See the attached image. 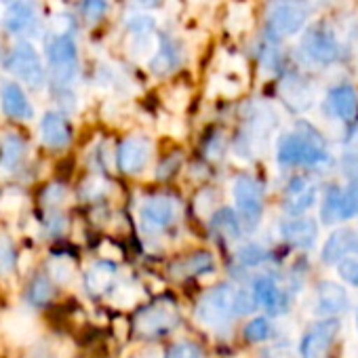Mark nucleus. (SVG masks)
<instances>
[{
	"label": "nucleus",
	"instance_id": "1",
	"mask_svg": "<svg viewBox=\"0 0 358 358\" xmlns=\"http://www.w3.org/2000/svg\"><path fill=\"white\" fill-rule=\"evenodd\" d=\"M47 57L53 83L59 87H70L78 76V47L72 34H55L47 47Z\"/></svg>",
	"mask_w": 358,
	"mask_h": 358
},
{
	"label": "nucleus",
	"instance_id": "2",
	"mask_svg": "<svg viewBox=\"0 0 358 358\" xmlns=\"http://www.w3.org/2000/svg\"><path fill=\"white\" fill-rule=\"evenodd\" d=\"M234 287L220 285L203 295L196 306V320L203 327H222L234 316Z\"/></svg>",
	"mask_w": 358,
	"mask_h": 358
},
{
	"label": "nucleus",
	"instance_id": "3",
	"mask_svg": "<svg viewBox=\"0 0 358 358\" xmlns=\"http://www.w3.org/2000/svg\"><path fill=\"white\" fill-rule=\"evenodd\" d=\"M9 70L32 89H43L47 85V70L43 66V59L38 57L34 45L28 41H20L13 47L9 55Z\"/></svg>",
	"mask_w": 358,
	"mask_h": 358
},
{
	"label": "nucleus",
	"instance_id": "4",
	"mask_svg": "<svg viewBox=\"0 0 358 358\" xmlns=\"http://www.w3.org/2000/svg\"><path fill=\"white\" fill-rule=\"evenodd\" d=\"M234 203L238 209V215L245 224L247 230L257 228L264 211V196H262V186L249 175H241L234 179Z\"/></svg>",
	"mask_w": 358,
	"mask_h": 358
},
{
	"label": "nucleus",
	"instance_id": "5",
	"mask_svg": "<svg viewBox=\"0 0 358 358\" xmlns=\"http://www.w3.org/2000/svg\"><path fill=\"white\" fill-rule=\"evenodd\" d=\"M179 322V312L171 301H156L143 308L135 318V331L143 337L169 333Z\"/></svg>",
	"mask_w": 358,
	"mask_h": 358
},
{
	"label": "nucleus",
	"instance_id": "6",
	"mask_svg": "<svg viewBox=\"0 0 358 358\" xmlns=\"http://www.w3.org/2000/svg\"><path fill=\"white\" fill-rule=\"evenodd\" d=\"M179 213V205L171 196H150L139 207V224L148 234L166 230Z\"/></svg>",
	"mask_w": 358,
	"mask_h": 358
},
{
	"label": "nucleus",
	"instance_id": "7",
	"mask_svg": "<svg viewBox=\"0 0 358 358\" xmlns=\"http://www.w3.org/2000/svg\"><path fill=\"white\" fill-rule=\"evenodd\" d=\"M324 158L322 143L303 135H287L278 145V160L282 164H316Z\"/></svg>",
	"mask_w": 358,
	"mask_h": 358
},
{
	"label": "nucleus",
	"instance_id": "8",
	"mask_svg": "<svg viewBox=\"0 0 358 358\" xmlns=\"http://www.w3.org/2000/svg\"><path fill=\"white\" fill-rule=\"evenodd\" d=\"M337 331H339V322L335 318H327L310 327V331L301 337L299 343L301 358H329Z\"/></svg>",
	"mask_w": 358,
	"mask_h": 358
},
{
	"label": "nucleus",
	"instance_id": "9",
	"mask_svg": "<svg viewBox=\"0 0 358 358\" xmlns=\"http://www.w3.org/2000/svg\"><path fill=\"white\" fill-rule=\"evenodd\" d=\"M152 154V141L143 135L127 137L116 152V164L127 175H137L145 169Z\"/></svg>",
	"mask_w": 358,
	"mask_h": 358
},
{
	"label": "nucleus",
	"instance_id": "10",
	"mask_svg": "<svg viewBox=\"0 0 358 358\" xmlns=\"http://www.w3.org/2000/svg\"><path fill=\"white\" fill-rule=\"evenodd\" d=\"M308 17V9L301 3H285L278 5L270 15V30L278 36H291L301 30Z\"/></svg>",
	"mask_w": 358,
	"mask_h": 358
},
{
	"label": "nucleus",
	"instance_id": "11",
	"mask_svg": "<svg viewBox=\"0 0 358 358\" xmlns=\"http://www.w3.org/2000/svg\"><path fill=\"white\" fill-rule=\"evenodd\" d=\"M0 108L11 118L17 120H30L32 118V103L26 95V91L17 83H7L0 89Z\"/></svg>",
	"mask_w": 358,
	"mask_h": 358
},
{
	"label": "nucleus",
	"instance_id": "12",
	"mask_svg": "<svg viewBox=\"0 0 358 358\" xmlns=\"http://www.w3.org/2000/svg\"><path fill=\"white\" fill-rule=\"evenodd\" d=\"M303 51L310 59L320 64H331L339 57V47L331 34L322 30H312L303 36Z\"/></svg>",
	"mask_w": 358,
	"mask_h": 358
},
{
	"label": "nucleus",
	"instance_id": "13",
	"mask_svg": "<svg viewBox=\"0 0 358 358\" xmlns=\"http://www.w3.org/2000/svg\"><path fill=\"white\" fill-rule=\"evenodd\" d=\"M41 137L49 148L62 150L70 143L72 131L68 127V120L59 112H47L41 120Z\"/></svg>",
	"mask_w": 358,
	"mask_h": 358
},
{
	"label": "nucleus",
	"instance_id": "14",
	"mask_svg": "<svg viewBox=\"0 0 358 358\" xmlns=\"http://www.w3.org/2000/svg\"><path fill=\"white\" fill-rule=\"evenodd\" d=\"M253 297L272 316H278V314H282L287 310V299H285L282 291L268 276H262V278L255 280V285H253Z\"/></svg>",
	"mask_w": 358,
	"mask_h": 358
},
{
	"label": "nucleus",
	"instance_id": "15",
	"mask_svg": "<svg viewBox=\"0 0 358 358\" xmlns=\"http://www.w3.org/2000/svg\"><path fill=\"white\" fill-rule=\"evenodd\" d=\"M348 253H358V234L352 230H337L322 249V262L335 264Z\"/></svg>",
	"mask_w": 358,
	"mask_h": 358
},
{
	"label": "nucleus",
	"instance_id": "16",
	"mask_svg": "<svg viewBox=\"0 0 358 358\" xmlns=\"http://www.w3.org/2000/svg\"><path fill=\"white\" fill-rule=\"evenodd\" d=\"M34 20H36L34 0H13L7 9V15H5V26L9 32L22 34L34 24Z\"/></svg>",
	"mask_w": 358,
	"mask_h": 358
},
{
	"label": "nucleus",
	"instance_id": "17",
	"mask_svg": "<svg viewBox=\"0 0 358 358\" xmlns=\"http://www.w3.org/2000/svg\"><path fill=\"white\" fill-rule=\"evenodd\" d=\"M179 62H182V49H179L175 41L166 38L158 43L156 53L150 57V68L154 74L164 76V74H171L179 66Z\"/></svg>",
	"mask_w": 358,
	"mask_h": 358
},
{
	"label": "nucleus",
	"instance_id": "18",
	"mask_svg": "<svg viewBox=\"0 0 358 358\" xmlns=\"http://www.w3.org/2000/svg\"><path fill=\"white\" fill-rule=\"evenodd\" d=\"M348 308V295L337 282L324 280L318 285V310L327 316L341 314Z\"/></svg>",
	"mask_w": 358,
	"mask_h": 358
},
{
	"label": "nucleus",
	"instance_id": "19",
	"mask_svg": "<svg viewBox=\"0 0 358 358\" xmlns=\"http://www.w3.org/2000/svg\"><path fill=\"white\" fill-rule=\"evenodd\" d=\"M314 196H316V190L306 182V179L295 177L289 184V190H287V211L291 215L303 213L314 203Z\"/></svg>",
	"mask_w": 358,
	"mask_h": 358
},
{
	"label": "nucleus",
	"instance_id": "20",
	"mask_svg": "<svg viewBox=\"0 0 358 358\" xmlns=\"http://www.w3.org/2000/svg\"><path fill=\"white\" fill-rule=\"evenodd\" d=\"M316 224L312 220H293L282 226V236L289 245L299 249H310L316 241Z\"/></svg>",
	"mask_w": 358,
	"mask_h": 358
},
{
	"label": "nucleus",
	"instance_id": "21",
	"mask_svg": "<svg viewBox=\"0 0 358 358\" xmlns=\"http://www.w3.org/2000/svg\"><path fill=\"white\" fill-rule=\"evenodd\" d=\"M329 101H331L333 112L343 120H352L358 112V95L350 85L333 89L329 93Z\"/></svg>",
	"mask_w": 358,
	"mask_h": 358
},
{
	"label": "nucleus",
	"instance_id": "22",
	"mask_svg": "<svg viewBox=\"0 0 358 358\" xmlns=\"http://www.w3.org/2000/svg\"><path fill=\"white\" fill-rule=\"evenodd\" d=\"M213 255L207 253V251H201V253H194L182 262H177L173 268H171V274L177 276V278H186V276H196V274H203V272H209L213 270Z\"/></svg>",
	"mask_w": 358,
	"mask_h": 358
},
{
	"label": "nucleus",
	"instance_id": "23",
	"mask_svg": "<svg viewBox=\"0 0 358 358\" xmlns=\"http://www.w3.org/2000/svg\"><path fill=\"white\" fill-rule=\"evenodd\" d=\"M26 154V143L20 135H5V139L0 141V162L7 169H15Z\"/></svg>",
	"mask_w": 358,
	"mask_h": 358
},
{
	"label": "nucleus",
	"instance_id": "24",
	"mask_svg": "<svg viewBox=\"0 0 358 358\" xmlns=\"http://www.w3.org/2000/svg\"><path fill=\"white\" fill-rule=\"evenodd\" d=\"M114 274H116V268L108 262H99L95 264L89 272H87V287L91 293H103L112 280H114Z\"/></svg>",
	"mask_w": 358,
	"mask_h": 358
},
{
	"label": "nucleus",
	"instance_id": "25",
	"mask_svg": "<svg viewBox=\"0 0 358 358\" xmlns=\"http://www.w3.org/2000/svg\"><path fill=\"white\" fill-rule=\"evenodd\" d=\"M5 331L9 337H13L20 343H26L34 337V324L26 314H13L5 320Z\"/></svg>",
	"mask_w": 358,
	"mask_h": 358
},
{
	"label": "nucleus",
	"instance_id": "26",
	"mask_svg": "<svg viewBox=\"0 0 358 358\" xmlns=\"http://www.w3.org/2000/svg\"><path fill=\"white\" fill-rule=\"evenodd\" d=\"M213 228L228 241H236L241 236V222L232 209H220L213 217Z\"/></svg>",
	"mask_w": 358,
	"mask_h": 358
},
{
	"label": "nucleus",
	"instance_id": "27",
	"mask_svg": "<svg viewBox=\"0 0 358 358\" xmlns=\"http://www.w3.org/2000/svg\"><path fill=\"white\" fill-rule=\"evenodd\" d=\"M158 49V41L154 34H135L129 45V53L133 59H150Z\"/></svg>",
	"mask_w": 358,
	"mask_h": 358
},
{
	"label": "nucleus",
	"instance_id": "28",
	"mask_svg": "<svg viewBox=\"0 0 358 358\" xmlns=\"http://www.w3.org/2000/svg\"><path fill=\"white\" fill-rule=\"evenodd\" d=\"M51 297H53V287H51V282H49L45 276H36V278L32 280L30 289H28V299H30L34 306H45V303L51 301Z\"/></svg>",
	"mask_w": 358,
	"mask_h": 358
},
{
	"label": "nucleus",
	"instance_id": "29",
	"mask_svg": "<svg viewBox=\"0 0 358 358\" xmlns=\"http://www.w3.org/2000/svg\"><path fill=\"white\" fill-rule=\"evenodd\" d=\"M322 220L327 224H333L335 220H341V194L337 188H331L327 199H324V205H322Z\"/></svg>",
	"mask_w": 358,
	"mask_h": 358
},
{
	"label": "nucleus",
	"instance_id": "30",
	"mask_svg": "<svg viewBox=\"0 0 358 358\" xmlns=\"http://www.w3.org/2000/svg\"><path fill=\"white\" fill-rule=\"evenodd\" d=\"M272 335V327L266 318H253L247 327H245V337L251 343H259L266 341Z\"/></svg>",
	"mask_w": 358,
	"mask_h": 358
},
{
	"label": "nucleus",
	"instance_id": "31",
	"mask_svg": "<svg viewBox=\"0 0 358 358\" xmlns=\"http://www.w3.org/2000/svg\"><path fill=\"white\" fill-rule=\"evenodd\" d=\"M154 17L150 15H143V13H133L127 17V30L131 32V36L135 34H152L154 32Z\"/></svg>",
	"mask_w": 358,
	"mask_h": 358
},
{
	"label": "nucleus",
	"instance_id": "32",
	"mask_svg": "<svg viewBox=\"0 0 358 358\" xmlns=\"http://www.w3.org/2000/svg\"><path fill=\"white\" fill-rule=\"evenodd\" d=\"M49 270H51L53 280L64 282V285H66V282H70V280H72V276H74V264H72L68 257H55V259H51Z\"/></svg>",
	"mask_w": 358,
	"mask_h": 358
},
{
	"label": "nucleus",
	"instance_id": "33",
	"mask_svg": "<svg viewBox=\"0 0 358 358\" xmlns=\"http://www.w3.org/2000/svg\"><path fill=\"white\" fill-rule=\"evenodd\" d=\"M15 266V251L7 236H0V274H9Z\"/></svg>",
	"mask_w": 358,
	"mask_h": 358
},
{
	"label": "nucleus",
	"instance_id": "34",
	"mask_svg": "<svg viewBox=\"0 0 358 358\" xmlns=\"http://www.w3.org/2000/svg\"><path fill=\"white\" fill-rule=\"evenodd\" d=\"M358 215V184L350 186L348 192L341 196V220Z\"/></svg>",
	"mask_w": 358,
	"mask_h": 358
},
{
	"label": "nucleus",
	"instance_id": "35",
	"mask_svg": "<svg viewBox=\"0 0 358 358\" xmlns=\"http://www.w3.org/2000/svg\"><path fill=\"white\" fill-rule=\"evenodd\" d=\"M108 13V0H83V15L89 22H99Z\"/></svg>",
	"mask_w": 358,
	"mask_h": 358
},
{
	"label": "nucleus",
	"instance_id": "36",
	"mask_svg": "<svg viewBox=\"0 0 358 358\" xmlns=\"http://www.w3.org/2000/svg\"><path fill=\"white\" fill-rule=\"evenodd\" d=\"M257 301L251 293L238 289L234 291V316H243V314H251L255 310Z\"/></svg>",
	"mask_w": 358,
	"mask_h": 358
},
{
	"label": "nucleus",
	"instance_id": "37",
	"mask_svg": "<svg viewBox=\"0 0 358 358\" xmlns=\"http://www.w3.org/2000/svg\"><path fill=\"white\" fill-rule=\"evenodd\" d=\"M108 192V184H106V179L103 177H89L87 182L83 184V196L85 199H99Z\"/></svg>",
	"mask_w": 358,
	"mask_h": 358
},
{
	"label": "nucleus",
	"instance_id": "38",
	"mask_svg": "<svg viewBox=\"0 0 358 358\" xmlns=\"http://www.w3.org/2000/svg\"><path fill=\"white\" fill-rule=\"evenodd\" d=\"M238 259L245 266H257L266 259V251L257 245H247L238 251Z\"/></svg>",
	"mask_w": 358,
	"mask_h": 358
},
{
	"label": "nucleus",
	"instance_id": "39",
	"mask_svg": "<svg viewBox=\"0 0 358 358\" xmlns=\"http://www.w3.org/2000/svg\"><path fill=\"white\" fill-rule=\"evenodd\" d=\"M339 276L343 280H348L350 285L358 287V262L350 259V257H341L339 259Z\"/></svg>",
	"mask_w": 358,
	"mask_h": 358
},
{
	"label": "nucleus",
	"instance_id": "40",
	"mask_svg": "<svg viewBox=\"0 0 358 358\" xmlns=\"http://www.w3.org/2000/svg\"><path fill=\"white\" fill-rule=\"evenodd\" d=\"M164 358H201V352L192 343H177Z\"/></svg>",
	"mask_w": 358,
	"mask_h": 358
},
{
	"label": "nucleus",
	"instance_id": "41",
	"mask_svg": "<svg viewBox=\"0 0 358 358\" xmlns=\"http://www.w3.org/2000/svg\"><path fill=\"white\" fill-rule=\"evenodd\" d=\"M0 207L5 211H17L22 207V192H15V190L5 192L3 201H0Z\"/></svg>",
	"mask_w": 358,
	"mask_h": 358
},
{
	"label": "nucleus",
	"instance_id": "42",
	"mask_svg": "<svg viewBox=\"0 0 358 358\" xmlns=\"http://www.w3.org/2000/svg\"><path fill=\"white\" fill-rule=\"evenodd\" d=\"M45 199H47L49 203L57 205V203H62V201L66 199V188L59 186V184H55V186H51V188L45 192Z\"/></svg>",
	"mask_w": 358,
	"mask_h": 358
},
{
	"label": "nucleus",
	"instance_id": "43",
	"mask_svg": "<svg viewBox=\"0 0 358 358\" xmlns=\"http://www.w3.org/2000/svg\"><path fill=\"white\" fill-rule=\"evenodd\" d=\"M133 3L137 7H141V9H152V7H156L160 3V0H133Z\"/></svg>",
	"mask_w": 358,
	"mask_h": 358
},
{
	"label": "nucleus",
	"instance_id": "44",
	"mask_svg": "<svg viewBox=\"0 0 358 358\" xmlns=\"http://www.w3.org/2000/svg\"><path fill=\"white\" fill-rule=\"evenodd\" d=\"M356 324H358V318H356Z\"/></svg>",
	"mask_w": 358,
	"mask_h": 358
}]
</instances>
